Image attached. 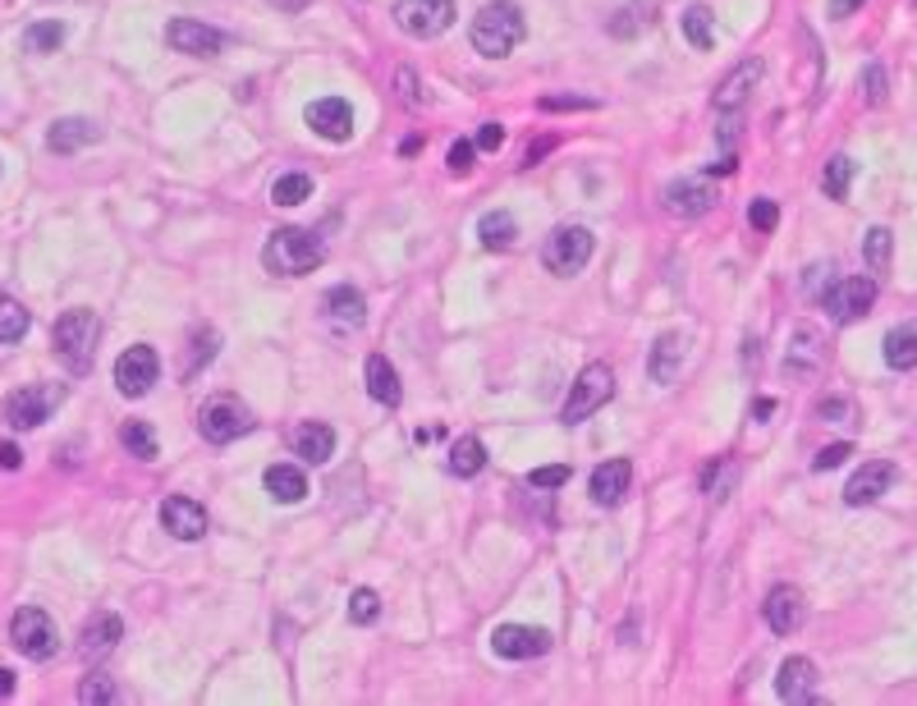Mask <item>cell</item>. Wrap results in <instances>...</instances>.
I'll use <instances>...</instances> for the list:
<instances>
[{"label":"cell","instance_id":"cell-9","mask_svg":"<svg viewBox=\"0 0 917 706\" xmlns=\"http://www.w3.org/2000/svg\"><path fill=\"white\" fill-rule=\"evenodd\" d=\"M10 637H14V647H19L28 661H51V656H55V647H60L55 620L46 615L42 605H23L19 615L10 620Z\"/></svg>","mask_w":917,"mask_h":706},{"label":"cell","instance_id":"cell-58","mask_svg":"<svg viewBox=\"0 0 917 706\" xmlns=\"http://www.w3.org/2000/svg\"><path fill=\"white\" fill-rule=\"evenodd\" d=\"M734 170H739V161H734V157H720L716 166H707V175H734Z\"/></svg>","mask_w":917,"mask_h":706},{"label":"cell","instance_id":"cell-35","mask_svg":"<svg viewBox=\"0 0 917 706\" xmlns=\"http://www.w3.org/2000/svg\"><path fill=\"white\" fill-rule=\"evenodd\" d=\"M313 198V175H303V170H289L271 183V202L275 207H298V202H308Z\"/></svg>","mask_w":917,"mask_h":706},{"label":"cell","instance_id":"cell-18","mask_svg":"<svg viewBox=\"0 0 917 706\" xmlns=\"http://www.w3.org/2000/svg\"><path fill=\"white\" fill-rule=\"evenodd\" d=\"M761 615H767L771 633L789 637V633H799L803 620H808V605H803V592L799 588H789V582H780V588L767 592V605H761Z\"/></svg>","mask_w":917,"mask_h":706},{"label":"cell","instance_id":"cell-51","mask_svg":"<svg viewBox=\"0 0 917 706\" xmlns=\"http://www.w3.org/2000/svg\"><path fill=\"white\" fill-rule=\"evenodd\" d=\"M863 87H867V102H872V106H881V102H885V70H881V65H872V70L863 74Z\"/></svg>","mask_w":917,"mask_h":706},{"label":"cell","instance_id":"cell-54","mask_svg":"<svg viewBox=\"0 0 917 706\" xmlns=\"http://www.w3.org/2000/svg\"><path fill=\"white\" fill-rule=\"evenodd\" d=\"M816 413H821V418H844V422H849V418H853V404H844V399H825Z\"/></svg>","mask_w":917,"mask_h":706},{"label":"cell","instance_id":"cell-29","mask_svg":"<svg viewBox=\"0 0 917 706\" xmlns=\"http://www.w3.org/2000/svg\"><path fill=\"white\" fill-rule=\"evenodd\" d=\"M367 394H372L377 404H386V409H400V399H404L400 372H394V367H390L381 354L367 358Z\"/></svg>","mask_w":917,"mask_h":706},{"label":"cell","instance_id":"cell-31","mask_svg":"<svg viewBox=\"0 0 917 706\" xmlns=\"http://www.w3.org/2000/svg\"><path fill=\"white\" fill-rule=\"evenodd\" d=\"M477 239H482L492 253H505L509 243L518 239V225H514L509 211H486V217L477 221Z\"/></svg>","mask_w":917,"mask_h":706},{"label":"cell","instance_id":"cell-10","mask_svg":"<svg viewBox=\"0 0 917 706\" xmlns=\"http://www.w3.org/2000/svg\"><path fill=\"white\" fill-rule=\"evenodd\" d=\"M394 23H400L409 38L432 42L454 23V0H394Z\"/></svg>","mask_w":917,"mask_h":706},{"label":"cell","instance_id":"cell-17","mask_svg":"<svg viewBox=\"0 0 917 706\" xmlns=\"http://www.w3.org/2000/svg\"><path fill=\"white\" fill-rule=\"evenodd\" d=\"M322 313H326V326H330L335 335H354V330H362V322H367V303H362V294H358L354 285H335V289H326V298H322Z\"/></svg>","mask_w":917,"mask_h":706},{"label":"cell","instance_id":"cell-32","mask_svg":"<svg viewBox=\"0 0 917 706\" xmlns=\"http://www.w3.org/2000/svg\"><path fill=\"white\" fill-rule=\"evenodd\" d=\"M486 468V445L477 436H458L450 450V473L454 477H477Z\"/></svg>","mask_w":917,"mask_h":706},{"label":"cell","instance_id":"cell-25","mask_svg":"<svg viewBox=\"0 0 917 706\" xmlns=\"http://www.w3.org/2000/svg\"><path fill=\"white\" fill-rule=\"evenodd\" d=\"M757 78H761V60H744V65H734V70L720 78V87H716V110L734 115V110L748 102V92L757 87Z\"/></svg>","mask_w":917,"mask_h":706},{"label":"cell","instance_id":"cell-6","mask_svg":"<svg viewBox=\"0 0 917 706\" xmlns=\"http://www.w3.org/2000/svg\"><path fill=\"white\" fill-rule=\"evenodd\" d=\"M198 432L211 445H230V441L253 432V413H249V404H239L234 394H217V399H207V404H202Z\"/></svg>","mask_w":917,"mask_h":706},{"label":"cell","instance_id":"cell-39","mask_svg":"<svg viewBox=\"0 0 917 706\" xmlns=\"http://www.w3.org/2000/svg\"><path fill=\"white\" fill-rule=\"evenodd\" d=\"M60 42H65V23H55V19H42V23H33L23 33V46L33 55H51Z\"/></svg>","mask_w":917,"mask_h":706},{"label":"cell","instance_id":"cell-55","mask_svg":"<svg viewBox=\"0 0 917 706\" xmlns=\"http://www.w3.org/2000/svg\"><path fill=\"white\" fill-rule=\"evenodd\" d=\"M266 6H275V10H285V14H298V10H308L313 0H266Z\"/></svg>","mask_w":917,"mask_h":706},{"label":"cell","instance_id":"cell-57","mask_svg":"<svg viewBox=\"0 0 917 706\" xmlns=\"http://www.w3.org/2000/svg\"><path fill=\"white\" fill-rule=\"evenodd\" d=\"M858 6H863V0H831V14H835V19H844V14H853Z\"/></svg>","mask_w":917,"mask_h":706},{"label":"cell","instance_id":"cell-21","mask_svg":"<svg viewBox=\"0 0 917 706\" xmlns=\"http://www.w3.org/2000/svg\"><path fill=\"white\" fill-rule=\"evenodd\" d=\"M776 693H780V702H793V706L816 702V665L808 656H789L776 674Z\"/></svg>","mask_w":917,"mask_h":706},{"label":"cell","instance_id":"cell-3","mask_svg":"<svg viewBox=\"0 0 917 706\" xmlns=\"http://www.w3.org/2000/svg\"><path fill=\"white\" fill-rule=\"evenodd\" d=\"M322 262H326L322 239H317L313 230H294V225L275 230V234L266 239V249H262V266H266L271 275H308V271H317Z\"/></svg>","mask_w":917,"mask_h":706},{"label":"cell","instance_id":"cell-13","mask_svg":"<svg viewBox=\"0 0 917 706\" xmlns=\"http://www.w3.org/2000/svg\"><path fill=\"white\" fill-rule=\"evenodd\" d=\"M303 119H308V129L326 143H349L354 134V106L345 97H322L313 102L308 110H303Z\"/></svg>","mask_w":917,"mask_h":706},{"label":"cell","instance_id":"cell-30","mask_svg":"<svg viewBox=\"0 0 917 706\" xmlns=\"http://www.w3.org/2000/svg\"><path fill=\"white\" fill-rule=\"evenodd\" d=\"M885 367H895V372L917 367V322L895 326L890 335H885Z\"/></svg>","mask_w":917,"mask_h":706},{"label":"cell","instance_id":"cell-33","mask_svg":"<svg viewBox=\"0 0 917 706\" xmlns=\"http://www.w3.org/2000/svg\"><path fill=\"white\" fill-rule=\"evenodd\" d=\"M217 345H221V335L211 330V326H198V330L189 335V362H183V381H193L202 367L217 358Z\"/></svg>","mask_w":917,"mask_h":706},{"label":"cell","instance_id":"cell-40","mask_svg":"<svg viewBox=\"0 0 917 706\" xmlns=\"http://www.w3.org/2000/svg\"><path fill=\"white\" fill-rule=\"evenodd\" d=\"M849 183H853V161L849 157H831V166H825L821 175V189L831 202H844L849 198Z\"/></svg>","mask_w":917,"mask_h":706},{"label":"cell","instance_id":"cell-2","mask_svg":"<svg viewBox=\"0 0 917 706\" xmlns=\"http://www.w3.org/2000/svg\"><path fill=\"white\" fill-rule=\"evenodd\" d=\"M524 33H528L524 10H518L514 0H492V6L477 10L473 28H468V42H473L477 55L500 60V55H509L518 42H524Z\"/></svg>","mask_w":917,"mask_h":706},{"label":"cell","instance_id":"cell-41","mask_svg":"<svg viewBox=\"0 0 917 706\" xmlns=\"http://www.w3.org/2000/svg\"><path fill=\"white\" fill-rule=\"evenodd\" d=\"M349 620H354V624H377V620H381V597H377L372 588L349 592Z\"/></svg>","mask_w":917,"mask_h":706},{"label":"cell","instance_id":"cell-26","mask_svg":"<svg viewBox=\"0 0 917 706\" xmlns=\"http://www.w3.org/2000/svg\"><path fill=\"white\" fill-rule=\"evenodd\" d=\"M679 367H684V340H679L675 330L656 335L652 358H647V377H652L656 386H675V381H679Z\"/></svg>","mask_w":917,"mask_h":706},{"label":"cell","instance_id":"cell-48","mask_svg":"<svg viewBox=\"0 0 917 706\" xmlns=\"http://www.w3.org/2000/svg\"><path fill=\"white\" fill-rule=\"evenodd\" d=\"M473 157H477V147H473V143H454V147H450V157H445L450 175H468V170H473Z\"/></svg>","mask_w":917,"mask_h":706},{"label":"cell","instance_id":"cell-36","mask_svg":"<svg viewBox=\"0 0 917 706\" xmlns=\"http://www.w3.org/2000/svg\"><path fill=\"white\" fill-rule=\"evenodd\" d=\"M684 38L697 46V51H712L716 46V19H712V10L707 6H693V10H684Z\"/></svg>","mask_w":917,"mask_h":706},{"label":"cell","instance_id":"cell-12","mask_svg":"<svg viewBox=\"0 0 917 706\" xmlns=\"http://www.w3.org/2000/svg\"><path fill=\"white\" fill-rule=\"evenodd\" d=\"M166 46L179 51V55H198V60H211L225 51V33L211 28L202 19H170L166 23Z\"/></svg>","mask_w":917,"mask_h":706},{"label":"cell","instance_id":"cell-43","mask_svg":"<svg viewBox=\"0 0 917 706\" xmlns=\"http://www.w3.org/2000/svg\"><path fill=\"white\" fill-rule=\"evenodd\" d=\"M119 693H115V684L106 679V674H92V679H83V688H78V702L83 706H106V702H115Z\"/></svg>","mask_w":917,"mask_h":706},{"label":"cell","instance_id":"cell-46","mask_svg":"<svg viewBox=\"0 0 917 706\" xmlns=\"http://www.w3.org/2000/svg\"><path fill=\"white\" fill-rule=\"evenodd\" d=\"M528 482H533L537 491H560V486H569V464H546V468H533V473H528Z\"/></svg>","mask_w":917,"mask_h":706},{"label":"cell","instance_id":"cell-34","mask_svg":"<svg viewBox=\"0 0 917 706\" xmlns=\"http://www.w3.org/2000/svg\"><path fill=\"white\" fill-rule=\"evenodd\" d=\"M28 326H33V317H28L23 303L10 298V294H0V345H19L28 335Z\"/></svg>","mask_w":917,"mask_h":706},{"label":"cell","instance_id":"cell-49","mask_svg":"<svg viewBox=\"0 0 917 706\" xmlns=\"http://www.w3.org/2000/svg\"><path fill=\"white\" fill-rule=\"evenodd\" d=\"M541 110H597V97H541Z\"/></svg>","mask_w":917,"mask_h":706},{"label":"cell","instance_id":"cell-15","mask_svg":"<svg viewBox=\"0 0 917 706\" xmlns=\"http://www.w3.org/2000/svg\"><path fill=\"white\" fill-rule=\"evenodd\" d=\"M661 202H665L670 217L697 221V217H707V211L716 207V193H712L702 179H670V183H665V193H661Z\"/></svg>","mask_w":917,"mask_h":706},{"label":"cell","instance_id":"cell-5","mask_svg":"<svg viewBox=\"0 0 917 706\" xmlns=\"http://www.w3.org/2000/svg\"><path fill=\"white\" fill-rule=\"evenodd\" d=\"M592 249H597V239L588 225H560L541 243V266L550 275H578L592 262Z\"/></svg>","mask_w":917,"mask_h":706},{"label":"cell","instance_id":"cell-44","mask_svg":"<svg viewBox=\"0 0 917 706\" xmlns=\"http://www.w3.org/2000/svg\"><path fill=\"white\" fill-rule=\"evenodd\" d=\"M729 482H734V464H729V459H720V464H712L707 473H702V491H707L712 500H725Z\"/></svg>","mask_w":917,"mask_h":706},{"label":"cell","instance_id":"cell-1","mask_svg":"<svg viewBox=\"0 0 917 706\" xmlns=\"http://www.w3.org/2000/svg\"><path fill=\"white\" fill-rule=\"evenodd\" d=\"M97 340H102V322H97V313H87V308L60 313V322H55V330H51L55 358L65 362V372H70V377H87V372H92V358H97Z\"/></svg>","mask_w":917,"mask_h":706},{"label":"cell","instance_id":"cell-52","mask_svg":"<svg viewBox=\"0 0 917 706\" xmlns=\"http://www.w3.org/2000/svg\"><path fill=\"white\" fill-rule=\"evenodd\" d=\"M394 83H400L404 106H418V102H422V97H418V78H413V70H400V74H394Z\"/></svg>","mask_w":917,"mask_h":706},{"label":"cell","instance_id":"cell-38","mask_svg":"<svg viewBox=\"0 0 917 706\" xmlns=\"http://www.w3.org/2000/svg\"><path fill=\"white\" fill-rule=\"evenodd\" d=\"M890 243H895V234L885 230V225L867 230L863 253H867V271H872V275H885V271H890Z\"/></svg>","mask_w":917,"mask_h":706},{"label":"cell","instance_id":"cell-37","mask_svg":"<svg viewBox=\"0 0 917 706\" xmlns=\"http://www.w3.org/2000/svg\"><path fill=\"white\" fill-rule=\"evenodd\" d=\"M119 441H125V450L134 459H157V432H151V422H143V418H129L119 426Z\"/></svg>","mask_w":917,"mask_h":706},{"label":"cell","instance_id":"cell-28","mask_svg":"<svg viewBox=\"0 0 917 706\" xmlns=\"http://www.w3.org/2000/svg\"><path fill=\"white\" fill-rule=\"evenodd\" d=\"M262 486H266V496L281 500V505H298L303 496H308V477H303V468H294V464H271L262 473Z\"/></svg>","mask_w":917,"mask_h":706},{"label":"cell","instance_id":"cell-50","mask_svg":"<svg viewBox=\"0 0 917 706\" xmlns=\"http://www.w3.org/2000/svg\"><path fill=\"white\" fill-rule=\"evenodd\" d=\"M477 151H500L505 147V125H482L477 138H473Z\"/></svg>","mask_w":917,"mask_h":706},{"label":"cell","instance_id":"cell-27","mask_svg":"<svg viewBox=\"0 0 917 706\" xmlns=\"http://www.w3.org/2000/svg\"><path fill=\"white\" fill-rule=\"evenodd\" d=\"M289 445H294V454L303 459V464H326V459L335 454V432L326 422H298Z\"/></svg>","mask_w":917,"mask_h":706},{"label":"cell","instance_id":"cell-11","mask_svg":"<svg viewBox=\"0 0 917 706\" xmlns=\"http://www.w3.org/2000/svg\"><path fill=\"white\" fill-rule=\"evenodd\" d=\"M161 377V358L151 345H134L115 358V390L119 394H129V399H143L151 386H157Z\"/></svg>","mask_w":917,"mask_h":706},{"label":"cell","instance_id":"cell-53","mask_svg":"<svg viewBox=\"0 0 917 706\" xmlns=\"http://www.w3.org/2000/svg\"><path fill=\"white\" fill-rule=\"evenodd\" d=\"M0 468H6V473L23 468V450H19L14 441H0Z\"/></svg>","mask_w":917,"mask_h":706},{"label":"cell","instance_id":"cell-19","mask_svg":"<svg viewBox=\"0 0 917 706\" xmlns=\"http://www.w3.org/2000/svg\"><path fill=\"white\" fill-rule=\"evenodd\" d=\"M821 362H825V340H821V330L816 326H799L793 330V340H789V354H784V377H816L821 372Z\"/></svg>","mask_w":917,"mask_h":706},{"label":"cell","instance_id":"cell-45","mask_svg":"<svg viewBox=\"0 0 917 706\" xmlns=\"http://www.w3.org/2000/svg\"><path fill=\"white\" fill-rule=\"evenodd\" d=\"M637 28H647V10L642 6H629L610 19V38H637Z\"/></svg>","mask_w":917,"mask_h":706},{"label":"cell","instance_id":"cell-47","mask_svg":"<svg viewBox=\"0 0 917 706\" xmlns=\"http://www.w3.org/2000/svg\"><path fill=\"white\" fill-rule=\"evenodd\" d=\"M844 459H853V445H849V441H835V445H825V450L812 459V468H816V473H831V468L844 464Z\"/></svg>","mask_w":917,"mask_h":706},{"label":"cell","instance_id":"cell-23","mask_svg":"<svg viewBox=\"0 0 917 706\" xmlns=\"http://www.w3.org/2000/svg\"><path fill=\"white\" fill-rule=\"evenodd\" d=\"M125 637V620L119 615H110V610H97L87 624H83V633H78V652L87 656V661H102L106 652H115V642Z\"/></svg>","mask_w":917,"mask_h":706},{"label":"cell","instance_id":"cell-56","mask_svg":"<svg viewBox=\"0 0 917 706\" xmlns=\"http://www.w3.org/2000/svg\"><path fill=\"white\" fill-rule=\"evenodd\" d=\"M14 688H19V679H14V670H6V665H0V697H10Z\"/></svg>","mask_w":917,"mask_h":706},{"label":"cell","instance_id":"cell-8","mask_svg":"<svg viewBox=\"0 0 917 706\" xmlns=\"http://www.w3.org/2000/svg\"><path fill=\"white\" fill-rule=\"evenodd\" d=\"M821 308L831 313V322L849 326V322H858L872 313V303H876V281L872 275H844V281H831L821 289Z\"/></svg>","mask_w":917,"mask_h":706},{"label":"cell","instance_id":"cell-16","mask_svg":"<svg viewBox=\"0 0 917 706\" xmlns=\"http://www.w3.org/2000/svg\"><path fill=\"white\" fill-rule=\"evenodd\" d=\"M895 477H899V473H895L890 459H867V464L849 477V486H844V500H849L853 509H858V505H872V500H881L885 491L895 486Z\"/></svg>","mask_w":917,"mask_h":706},{"label":"cell","instance_id":"cell-4","mask_svg":"<svg viewBox=\"0 0 917 706\" xmlns=\"http://www.w3.org/2000/svg\"><path fill=\"white\" fill-rule=\"evenodd\" d=\"M60 404H65V386H19L14 394L0 399V418H6L14 432H33V426H42Z\"/></svg>","mask_w":917,"mask_h":706},{"label":"cell","instance_id":"cell-20","mask_svg":"<svg viewBox=\"0 0 917 706\" xmlns=\"http://www.w3.org/2000/svg\"><path fill=\"white\" fill-rule=\"evenodd\" d=\"M161 528L175 537V541H202L207 533V509L189 496H166L161 505Z\"/></svg>","mask_w":917,"mask_h":706},{"label":"cell","instance_id":"cell-42","mask_svg":"<svg viewBox=\"0 0 917 706\" xmlns=\"http://www.w3.org/2000/svg\"><path fill=\"white\" fill-rule=\"evenodd\" d=\"M748 225H752L757 234H771V230L780 225V202H776V198H752V207H748Z\"/></svg>","mask_w":917,"mask_h":706},{"label":"cell","instance_id":"cell-14","mask_svg":"<svg viewBox=\"0 0 917 706\" xmlns=\"http://www.w3.org/2000/svg\"><path fill=\"white\" fill-rule=\"evenodd\" d=\"M492 652L505 661H533L550 652V633L546 629H528V624H500L492 633Z\"/></svg>","mask_w":917,"mask_h":706},{"label":"cell","instance_id":"cell-7","mask_svg":"<svg viewBox=\"0 0 917 706\" xmlns=\"http://www.w3.org/2000/svg\"><path fill=\"white\" fill-rule=\"evenodd\" d=\"M615 394V372H610L605 362H588L583 372H578V381L569 386V399H565V409H560V422H583V418H592L605 399Z\"/></svg>","mask_w":917,"mask_h":706},{"label":"cell","instance_id":"cell-24","mask_svg":"<svg viewBox=\"0 0 917 706\" xmlns=\"http://www.w3.org/2000/svg\"><path fill=\"white\" fill-rule=\"evenodd\" d=\"M92 143H102V129L92 125V119H83V115L55 119L51 134H46V147L55 151V157H74V151H83V147H92Z\"/></svg>","mask_w":917,"mask_h":706},{"label":"cell","instance_id":"cell-22","mask_svg":"<svg viewBox=\"0 0 917 706\" xmlns=\"http://www.w3.org/2000/svg\"><path fill=\"white\" fill-rule=\"evenodd\" d=\"M629 482H633V464H629V459H605L601 468H592L588 496L610 509V505H620L629 496Z\"/></svg>","mask_w":917,"mask_h":706}]
</instances>
